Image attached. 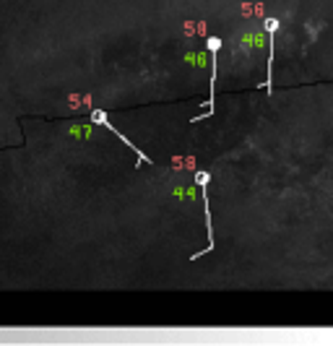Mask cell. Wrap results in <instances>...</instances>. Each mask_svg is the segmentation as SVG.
<instances>
[{"label": "cell", "instance_id": "cell-4", "mask_svg": "<svg viewBox=\"0 0 333 346\" xmlns=\"http://www.w3.org/2000/svg\"><path fill=\"white\" fill-rule=\"evenodd\" d=\"M208 182H211L208 172H195V185H208Z\"/></svg>", "mask_w": 333, "mask_h": 346}, {"label": "cell", "instance_id": "cell-3", "mask_svg": "<svg viewBox=\"0 0 333 346\" xmlns=\"http://www.w3.org/2000/svg\"><path fill=\"white\" fill-rule=\"evenodd\" d=\"M266 32H268V37H271V52H268V81H266V89L271 86V65H274V37H276V32H279V21L276 18H266Z\"/></svg>", "mask_w": 333, "mask_h": 346}, {"label": "cell", "instance_id": "cell-1", "mask_svg": "<svg viewBox=\"0 0 333 346\" xmlns=\"http://www.w3.org/2000/svg\"><path fill=\"white\" fill-rule=\"evenodd\" d=\"M206 47H208V52H211V65H214V73H211V97H208V109H206V115H198L193 117V123H198V120H203L208 115H214V94H216V55H219V49H221V39L219 37H208L206 39Z\"/></svg>", "mask_w": 333, "mask_h": 346}, {"label": "cell", "instance_id": "cell-2", "mask_svg": "<svg viewBox=\"0 0 333 346\" xmlns=\"http://www.w3.org/2000/svg\"><path fill=\"white\" fill-rule=\"evenodd\" d=\"M92 123H94V125H104L107 130H112V133H115V136H117L120 141H123V144H125V146H130V148H133V151H136V154L141 156V161H151V159H148V156L143 154V151H138V148H136L133 144H130V141H128V138H125L123 133H120V130H117L115 125H112V123H109V120H107V115H104V112H102V109H94V112H92Z\"/></svg>", "mask_w": 333, "mask_h": 346}]
</instances>
